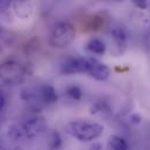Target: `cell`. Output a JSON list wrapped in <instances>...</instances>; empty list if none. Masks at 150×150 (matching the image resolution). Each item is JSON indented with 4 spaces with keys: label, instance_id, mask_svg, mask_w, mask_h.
<instances>
[{
    "label": "cell",
    "instance_id": "6da1fadb",
    "mask_svg": "<svg viewBox=\"0 0 150 150\" xmlns=\"http://www.w3.org/2000/svg\"><path fill=\"white\" fill-rule=\"evenodd\" d=\"M65 132L78 141L90 142L103 134L104 126L88 120H75L65 126Z\"/></svg>",
    "mask_w": 150,
    "mask_h": 150
},
{
    "label": "cell",
    "instance_id": "7a4b0ae2",
    "mask_svg": "<svg viewBox=\"0 0 150 150\" xmlns=\"http://www.w3.org/2000/svg\"><path fill=\"white\" fill-rule=\"evenodd\" d=\"M76 38V29L69 21H61L56 23L48 38V42L52 48L64 49L69 47Z\"/></svg>",
    "mask_w": 150,
    "mask_h": 150
},
{
    "label": "cell",
    "instance_id": "3957f363",
    "mask_svg": "<svg viewBox=\"0 0 150 150\" xmlns=\"http://www.w3.org/2000/svg\"><path fill=\"white\" fill-rule=\"evenodd\" d=\"M26 70L23 65L15 61H7L0 64V79L9 85L19 84L23 80Z\"/></svg>",
    "mask_w": 150,
    "mask_h": 150
},
{
    "label": "cell",
    "instance_id": "277c9868",
    "mask_svg": "<svg viewBox=\"0 0 150 150\" xmlns=\"http://www.w3.org/2000/svg\"><path fill=\"white\" fill-rule=\"evenodd\" d=\"M21 127L25 134V139H29V140H35L41 137L47 132L48 128L45 119L41 115H34L27 119Z\"/></svg>",
    "mask_w": 150,
    "mask_h": 150
},
{
    "label": "cell",
    "instance_id": "5b68a950",
    "mask_svg": "<svg viewBox=\"0 0 150 150\" xmlns=\"http://www.w3.org/2000/svg\"><path fill=\"white\" fill-rule=\"evenodd\" d=\"M88 58L84 57H68L61 64V72L63 75L87 74Z\"/></svg>",
    "mask_w": 150,
    "mask_h": 150
},
{
    "label": "cell",
    "instance_id": "8992f818",
    "mask_svg": "<svg viewBox=\"0 0 150 150\" xmlns=\"http://www.w3.org/2000/svg\"><path fill=\"white\" fill-rule=\"evenodd\" d=\"M87 74L91 76L92 78L97 79V80L104 81V80H106L110 77L111 70H110V68L106 64L99 62L98 59L88 58V70H87Z\"/></svg>",
    "mask_w": 150,
    "mask_h": 150
},
{
    "label": "cell",
    "instance_id": "52a82bcc",
    "mask_svg": "<svg viewBox=\"0 0 150 150\" xmlns=\"http://www.w3.org/2000/svg\"><path fill=\"white\" fill-rule=\"evenodd\" d=\"M40 101L45 105H51L57 101V92L51 85H42L38 90Z\"/></svg>",
    "mask_w": 150,
    "mask_h": 150
},
{
    "label": "cell",
    "instance_id": "ba28073f",
    "mask_svg": "<svg viewBox=\"0 0 150 150\" xmlns=\"http://www.w3.org/2000/svg\"><path fill=\"white\" fill-rule=\"evenodd\" d=\"M86 49L90 52H92L94 55H99V56H101L106 52V45L99 38H91L86 44Z\"/></svg>",
    "mask_w": 150,
    "mask_h": 150
},
{
    "label": "cell",
    "instance_id": "9c48e42d",
    "mask_svg": "<svg viewBox=\"0 0 150 150\" xmlns=\"http://www.w3.org/2000/svg\"><path fill=\"white\" fill-rule=\"evenodd\" d=\"M108 146L111 150H128V144L125 139L117 136V135H112L108 140Z\"/></svg>",
    "mask_w": 150,
    "mask_h": 150
},
{
    "label": "cell",
    "instance_id": "30bf717a",
    "mask_svg": "<svg viewBox=\"0 0 150 150\" xmlns=\"http://www.w3.org/2000/svg\"><path fill=\"white\" fill-rule=\"evenodd\" d=\"M8 136L13 141H19L21 139H25V134H23L22 127L21 126H16V125L11 126L8 128Z\"/></svg>",
    "mask_w": 150,
    "mask_h": 150
},
{
    "label": "cell",
    "instance_id": "8fae6325",
    "mask_svg": "<svg viewBox=\"0 0 150 150\" xmlns=\"http://www.w3.org/2000/svg\"><path fill=\"white\" fill-rule=\"evenodd\" d=\"M62 137L59 135L58 132H54L50 136V141H49V147L51 150H58L61 147H62Z\"/></svg>",
    "mask_w": 150,
    "mask_h": 150
},
{
    "label": "cell",
    "instance_id": "7c38bea8",
    "mask_svg": "<svg viewBox=\"0 0 150 150\" xmlns=\"http://www.w3.org/2000/svg\"><path fill=\"white\" fill-rule=\"evenodd\" d=\"M67 94L72 99V100H80L81 97H83V91L76 86V85H72V86H69L67 88Z\"/></svg>",
    "mask_w": 150,
    "mask_h": 150
},
{
    "label": "cell",
    "instance_id": "4fadbf2b",
    "mask_svg": "<svg viewBox=\"0 0 150 150\" xmlns=\"http://www.w3.org/2000/svg\"><path fill=\"white\" fill-rule=\"evenodd\" d=\"M112 36L114 38V41L120 45L123 44L126 41V33L122 28H114L112 30Z\"/></svg>",
    "mask_w": 150,
    "mask_h": 150
},
{
    "label": "cell",
    "instance_id": "5bb4252c",
    "mask_svg": "<svg viewBox=\"0 0 150 150\" xmlns=\"http://www.w3.org/2000/svg\"><path fill=\"white\" fill-rule=\"evenodd\" d=\"M6 105H7V98H6V94H5L2 91H0V114L5 111Z\"/></svg>",
    "mask_w": 150,
    "mask_h": 150
},
{
    "label": "cell",
    "instance_id": "9a60e30c",
    "mask_svg": "<svg viewBox=\"0 0 150 150\" xmlns=\"http://www.w3.org/2000/svg\"><path fill=\"white\" fill-rule=\"evenodd\" d=\"M13 0H0V12H5L9 8Z\"/></svg>",
    "mask_w": 150,
    "mask_h": 150
},
{
    "label": "cell",
    "instance_id": "2e32d148",
    "mask_svg": "<svg viewBox=\"0 0 150 150\" xmlns=\"http://www.w3.org/2000/svg\"><path fill=\"white\" fill-rule=\"evenodd\" d=\"M133 2L135 4V6H137L140 9H146L148 6V1L147 0H133Z\"/></svg>",
    "mask_w": 150,
    "mask_h": 150
},
{
    "label": "cell",
    "instance_id": "e0dca14e",
    "mask_svg": "<svg viewBox=\"0 0 150 150\" xmlns=\"http://www.w3.org/2000/svg\"><path fill=\"white\" fill-rule=\"evenodd\" d=\"M90 150H104V147L100 142H93L90 147Z\"/></svg>",
    "mask_w": 150,
    "mask_h": 150
},
{
    "label": "cell",
    "instance_id": "ac0fdd59",
    "mask_svg": "<svg viewBox=\"0 0 150 150\" xmlns=\"http://www.w3.org/2000/svg\"><path fill=\"white\" fill-rule=\"evenodd\" d=\"M132 120H134V121H133L134 123H140V122H141V117L137 116V115H133V116H132Z\"/></svg>",
    "mask_w": 150,
    "mask_h": 150
},
{
    "label": "cell",
    "instance_id": "d6986e66",
    "mask_svg": "<svg viewBox=\"0 0 150 150\" xmlns=\"http://www.w3.org/2000/svg\"><path fill=\"white\" fill-rule=\"evenodd\" d=\"M0 150H7L6 148H4V147H0Z\"/></svg>",
    "mask_w": 150,
    "mask_h": 150
}]
</instances>
